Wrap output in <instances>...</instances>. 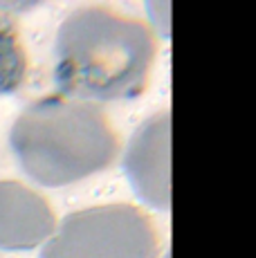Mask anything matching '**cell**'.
<instances>
[{"mask_svg":"<svg viewBox=\"0 0 256 258\" xmlns=\"http://www.w3.org/2000/svg\"><path fill=\"white\" fill-rule=\"evenodd\" d=\"M54 83L75 101H124L144 92L155 41L142 21L106 7L70 14L54 45Z\"/></svg>","mask_w":256,"mask_h":258,"instance_id":"6da1fadb","label":"cell"},{"mask_svg":"<svg viewBox=\"0 0 256 258\" xmlns=\"http://www.w3.org/2000/svg\"><path fill=\"white\" fill-rule=\"evenodd\" d=\"M124 173L133 191L151 209L171 207V115L146 119L133 135L124 155Z\"/></svg>","mask_w":256,"mask_h":258,"instance_id":"277c9868","label":"cell"},{"mask_svg":"<svg viewBox=\"0 0 256 258\" xmlns=\"http://www.w3.org/2000/svg\"><path fill=\"white\" fill-rule=\"evenodd\" d=\"M9 146L27 177L43 186H68L106 171L119 155L108 117L95 103L45 97L16 117Z\"/></svg>","mask_w":256,"mask_h":258,"instance_id":"7a4b0ae2","label":"cell"},{"mask_svg":"<svg viewBox=\"0 0 256 258\" xmlns=\"http://www.w3.org/2000/svg\"><path fill=\"white\" fill-rule=\"evenodd\" d=\"M54 231L56 218L45 198L18 182H0V249H34L50 240Z\"/></svg>","mask_w":256,"mask_h":258,"instance_id":"5b68a950","label":"cell"},{"mask_svg":"<svg viewBox=\"0 0 256 258\" xmlns=\"http://www.w3.org/2000/svg\"><path fill=\"white\" fill-rule=\"evenodd\" d=\"M160 236L149 216L133 205L75 211L43 245L41 258H157Z\"/></svg>","mask_w":256,"mask_h":258,"instance_id":"3957f363","label":"cell"},{"mask_svg":"<svg viewBox=\"0 0 256 258\" xmlns=\"http://www.w3.org/2000/svg\"><path fill=\"white\" fill-rule=\"evenodd\" d=\"M27 74V56L16 25L0 14V97L14 94Z\"/></svg>","mask_w":256,"mask_h":258,"instance_id":"8992f818","label":"cell"}]
</instances>
